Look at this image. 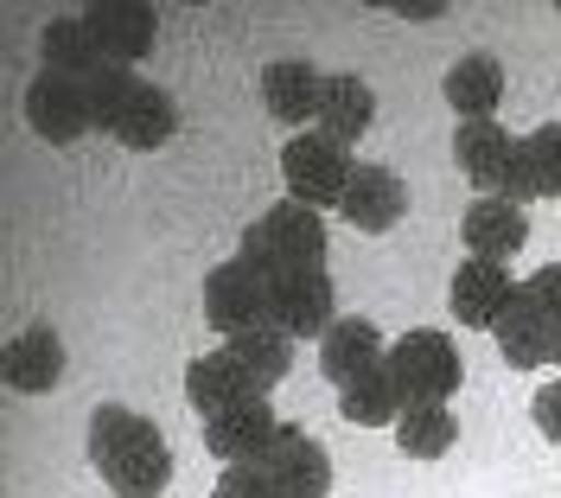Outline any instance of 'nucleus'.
Here are the masks:
<instances>
[{
    "mask_svg": "<svg viewBox=\"0 0 561 498\" xmlns=\"http://www.w3.org/2000/svg\"><path fill=\"white\" fill-rule=\"evenodd\" d=\"M280 434V416L268 409V396H255L243 409H224L205 422V448L217 454V466H249V461H268Z\"/></svg>",
    "mask_w": 561,
    "mask_h": 498,
    "instance_id": "obj_11",
    "label": "nucleus"
},
{
    "mask_svg": "<svg viewBox=\"0 0 561 498\" xmlns=\"http://www.w3.org/2000/svg\"><path fill=\"white\" fill-rule=\"evenodd\" d=\"M319 97H325V71H313L307 58H275L262 71V103H268V115L287 122V128H300V135H307V122H319Z\"/></svg>",
    "mask_w": 561,
    "mask_h": 498,
    "instance_id": "obj_16",
    "label": "nucleus"
},
{
    "mask_svg": "<svg viewBox=\"0 0 561 498\" xmlns=\"http://www.w3.org/2000/svg\"><path fill=\"white\" fill-rule=\"evenodd\" d=\"M26 122H33L38 142H51V147L83 142V135L96 128V115H90V83L58 77V71L38 65V77L26 83Z\"/></svg>",
    "mask_w": 561,
    "mask_h": 498,
    "instance_id": "obj_7",
    "label": "nucleus"
},
{
    "mask_svg": "<svg viewBox=\"0 0 561 498\" xmlns=\"http://www.w3.org/2000/svg\"><path fill=\"white\" fill-rule=\"evenodd\" d=\"M243 262H255L262 275H294V269H325V217L280 199L268 212L255 217L237 244Z\"/></svg>",
    "mask_w": 561,
    "mask_h": 498,
    "instance_id": "obj_2",
    "label": "nucleus"
},
{
    "mask_svg": "<svg viewBox=\"0 0 561 498\" xmlns=\"http://www.w3.org/2000/svg\"><path fill=\"white\" fill-rule=\"evenodd\" d=\"M370 122H377V97H370V83L351 77V71L325 77V97H319V135L339 142V147H351V142L370 135Z\"/></svg>",
    "mask_w": 561,
    "mask_h": 498,
    "instance_id": "obj_19",
    "label": "nucleus"
},
{
    "mask_svg": "<svg viewBox=\"0 0 561 498\" xmlns=\"http://www.w3.org/2000/svg\"><path fill=\"white\" fill-rule=\"evenodd\" d=\"M454 441H459V422H454L447 403H409V409L396 416V448H402L409 461H440Z\"/></svg>",
    "mask_w": 561,
    "mask_h": 498,
    "instance_id": "obj_26",
    "label": "nucleus"
},
{
    "mask_svg": "<svg viewBox=\"0 0 561 498\" xmlns=\"http://www.w3.org/2000/svg\"><path fill=\"white\" fill-rule=\"evenodd\" d=\"M262 466H268V479H275L280 498H325L332 493V461H325V448L294 422H280L275 448H268Z\"/></svg>",
    "mask_w": 561,
    "mask_h": 498,
    "instance_id": "obj_12",
    "label": "nucleus"
},
{
    "mask_svg": "<svg viewBox=\"0 0 561 498\" xmlns=\"http://www.w3.org/2000/svg\"><path fill=\"white\" fill-rule=\"evenodd\" d=\"M511 294H517V282H511V269H504V262H479V256H466V262L454 269L447 307H454L459 326H479V332H491V326H497V314L511 307Z\"/></svg>",
    "mask_w": 561,
    "mask_h": 498,
    "instance_id": "obj_13",
    "label": "nucleus"
},
{
    "mask_svg": "<svg viewBox=\"0 0 561 498\" xmlns=\"http://www.w3.org/2000/svg\"><path fill=\"white\" fill-rule=\"evenodd\" d=\"M339 320V287L325 269H294L268 282V326L287 339H325Z\"/></svg>",
    "mask_w": 561,
    "mask_h": 498,
    "instance_id": "obj_5",
    "label": "nucleus"
},
{
    "mask_svg": "<svg viewBox=\"0 0 561 498\" xmlns=\"http://www.w3.org/2000/svg\"><path fill=\"white\" fill-rule=\"evenodd\" d=\"M529 422H536V434H542L549 448H561V377L529 396Z\"/></svg>",
    "mask_w": 561,
    "mask_h": 498,
    "instance_id": "obj_31",
    "label": "nucleus"
},
{
    "mask_svg": "<svg viewBox=\"0 0 561 498\" xmlns=\"http://www.w3.org/2000/svg\"><path fill=\"white\" fill-rule=\"evenodd\" d=\"M351 173H357L351 147L325 142L319 128H307V135H294V142L280 147V185H287V199L307 205V212H339Z\"/></svg>",
    "mask_w": 561,
    "mask_h": 498,
    "instance_id": "obj_3",
    "label": "nucleus"
},
{
    "mask_svg": "<svg viewBox=\"0 0 561 498\" xmlns=\"http://www.w3.org/2000/svg\"><path fill=\"white\" fill-rule=\"evenodd\" d=\"M339 416H345L351 428H396V416H402V391H396L389 364L364 371L357 384H345V391H339Z\"/></svg>",
    "mask_w": 561,
    "mask_h": 498,
    "instance_id": "obj_27",
    "label": "nucleus"
},
{
    "mask_svg": "<svg viewBox=\"0 0 561 498\" xmlns=\"http://www.w3.org/2000/svg\"><path fill=\"white\" fill-rule=\"evenodd\" d=\"M517 294H524L529 307L549 320V332H561V262H542L536 275H524V282H517ZM549 358H556V352H549Z\"/></svg>",
    "mask_w": 561,
    "mask_h": 498,
    "instance_id": "obj_29",
    "label": "nucleus"
},
{
    "mask_svg": "<svg viewBox=\"0 0 561 498\" xmlns=\"http://www.w3.org/2000/svg\"><path fill=\"white\" fill-rule=\"evenodd\" d=\"M383 364H389V377H396V391H402V409H409V403H447V396L459 391V377H466L459 346L447 332H434V326L396 339Z\"/></svg>",
    "mask_w": 561,
    "mask_h": 498,
    "instance_id": "obj_4",
    "label": "nucleus"
},
{
    "mask_svg": "<svg viewBox=\"0 0 561 498\" xmlns=\"http://www.w3.org/2000/svg\"><path fill=\"white\" fill-rule=\"evenodd\" d=\"M38 58H45V71L77 77V83H90V77L108 65L103 52H96V38H90V26H83V13H58V20H45V33H38Z\"/></svg>",
    "mask_w": 561,
    "mask_h": 498,
    "instance_id": "obj_23",
    "label": "nucleus"
},
{
    "mask_svg": "<svg viewBox=\"0 0 561 498\" xmlns=\"http://www.w3.org/2000/svg\"><path fill=\"white\" fill-rule=\"evenodd\" d=\"M268 282H275V275H262L243 256L217 262L205 275V320L217 326L224 339H230V332H249V326H268Z\"/></svg>",
    "mask_w": 561,
    "mask_h": 498,
    "instance_id": "obj_6",
    "label": "nucleus"
},
{
    "mask_svg": "<svg viewBox=\"0 0 561 498\" xmlns=\"http://www.w3.org/2000/svg\"><path fill=\"white\" fill-rule=\"evenodd\" d=\"M0 377H7L13 391H26V396L51 391V384L65 377V339H58L51 326H26V332L0 352Z\"/></svg>",
    "mask_w": 561,
    "mask_h": 498,
    "instance_id": "obj_18",
    "label": "nucleus"
},
{
    "mask_svg": "<svg viewBox=\"0 0 561 498\" xmlns=\"http://www.w3.org/2000/svg\"><path fill=\"white\" fill-rule=\"evenodd\" d=\"M454 160L485 199H511V173H517V142H511V128H497V122H459Z\"/></svg>",
    "mask_w": 561,
    "mask_h": 498,
    "instance_id": "obj_10",
    "label": "nucleus"
},
{
    "mask_svg": "<svg viewBox=\"0 0 561 498\" xmlns=\"http://www.w3.org/2000/svg\"><path fill=\"white\" fill-rule=\"evenodd\" d=\"M491 339H497V358H504L511 371H536V364H549V352H556V332H549V320L529 307L524 294H511V307L497 314Z\"/></svg>",
    "mask_w": 561,
    "mask_h": 498,
    "instance_id": "obj_21",
    "label": "nucleus"
},
{
    "mask_svg": "<svg viewBox=\"0 0 561 498\" xmlns=\"http://www.w3.org/2000/svg\"><path fill=\"white\" fill-rule=\"evenodd\" d=\"M459 230H466V249H472L479 262H504V269H511V256L529 244V217H524V205H511V199H472Z\"/></svg>",
    "mask_w": 561,
    "mask_h": 498,
    "instance_id": "obj_17",
    "label": "nucleus"
},
{
    "mask_svg": "<svg viewBox=\"0 0 561 498\" xmlns=\"http://www.w3.org/2000/svg\"><path fill=\"white\" fill-rule=\"evenodd\" d=\"M440 97L454 103L459 122H491V109L504 103V65L472 52V58H459L454 71L440 77Z\"/></svg>",
    "mask_w": 561,
    "mask_h": 498,
    "instance_id": "obj_22",
    "label": "nucleus"
},
{
    "mask_svg": "<svg viewBox=\"0 0 561 498\" xmlns=\"http://www.w3.org/2000/svg\"><path fill=\"white\" fill-rule=\"evenodd\" d=\"M529 199H561V122H542L517 142L511 205H529Z\"/></svg>",
    "mask_w": 561,
    "mask_h": 498,
    "instance_id": "obj_20",
    "label": "nucleus"
},
{
    "mask_svg": "<svg viewBox=\"0 0 561 498\" xmlns=\"http://www.w3.org/2000/svg\"><path fill=\"white\" fill-rule=\"evenodd\" d=\"M389 358V339L377 332V320H364V314H345V320H332V332L319 339V371L345 391L357 384L364 371H377Z\"/></svg>",
    "mask_w": 561,
    "mask_h": 498,
    "instance_id": "obj_14",
    "label": "nucleus"
},
{
    "mask_svg": "<svg viewBox=\"0 0 561 498\" xmlns=\"http://www.w3.org/2000/svg\"><path fill=\"white\" fill-rule=\"evenodd\" d=\"M339 217H345L351 230H370V237L396 230V224L409 217V185H402V173L357 160V173H351L345 199H339Z\"/></svg>",
    "mask_w": 561,
    "mask_h": 498,
    "instance_id": "obj_9",
    "label": "nucleus"
},
{
    "mask_svg": "<svg viewBox=\"0 0 561 498\" xmlns=\"http://www.w3.org/2000/svg\"><path fill=\"white\" fill-rule=\"evenodd\" d=\"M179 128V109L167 90H153V83H140L135 97H128V109H122V122L108 128V142L135 147V154H153V147H167Z\"/></svg>",
    "mask_w": 561,
    "mask_h": 498,
    "instance_id": "obj_24",
    "label": "nucleus"
},
{
    "mask_svg": "<svg viewBox=\"0 0 561 498\" xmlns=\"http://www.w3.org/2000/svg\"><path fill=\"white\" fill-rule=\"evenodd\" d=\"M224 352L237 358L249 371V384L268 396L280 377H287V364H294V339L275 332V326H249V332H230V339H224Z\"/></svg>",
    "mask_w": 561,
    "mask_h": 498,
    "instance_id": "obj_25",
    "label": "nucleus"
},
{
    "mask_svg": "<svg viewBox=\"0 0 561 498\" xmlns=\"http://www.w3.org/2000/svg\"><path fill=\"white\" fill-rule=\"evenodd\" d=\"M83 26H90L108 65H128V71L160 45V13L140 7V0H96V7H83Z\"/></svg>",
    "mask_w": 561,
    "mask_h": 498,
    "instance_id": "obj_8",
    "label": "nucleus"
},
{
    "mask_svg": "<svg viewBox=\"0 0 561 498\" xmlns=\"http://www.w3.org/2000/svg\"><path fill=\"white\" fill-rule=\"evenodd\" d=\"M255 384H249V371L237 364L230 352H205L185 364V403L198 409V422H210V416H224V409H243V403H255Z\"/></svg>",
    "mask_w": 561,
    "mask_h": 498,
    "instance_id": "obj_15",
    "label": "nucleus"
},
{
    "mask_svg": "<svg viewBox=\"0 0 561 498\" xmlns=\"http://www.w3.org/2000/svg\"><path fill=\"white\" fill-rule=\"evenodd\" d=\"M210 498H280V493H275V479H268V466L249 461V466H224Z\"/></svg>",
    "mask_w": 561,
    "mask_h": 498,
    "instance_id": "obj_30",
    "label": "nucleus"
},
{
    "mask_svg": "<svg viewBox=\"0 0 561 498\" xmlns=\"http://www.w3.org/2000/svg\"><path fill=\"white\" fill-rule=\"evenodd\" d=\"M90 466L108 479L115 498H160L173 486L167 434L147 416L122 409V403H96V416H90Z\"/></svg>",
    "mask_w": 561,
    "mask_h": 498,
    "instance_id": "obj_1",
    "label": "nucleus"
},
{
    "mask_svg": "<svg viewBox=\"0 0 561 498\" xmlns=\"http://www.w3.org/2000/svg\"><path fill=\"white\" fill-rule=\"evenodd\" d=\"M140 90V77L128 71V65H103V71L90 77V115H96V128H115L122 122V109H128V97Z\"/></svg>",
    "mask_w": 561,
    "mask_h": 498,
    "instance_id": "obj_28",
    "label": "nucleus"
}]
</instances>
